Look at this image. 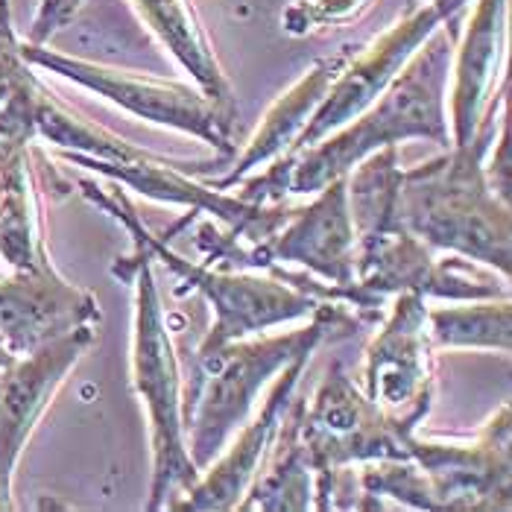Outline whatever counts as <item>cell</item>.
I'll list each match as a JSON object with an SVG mask.
<instances>
[{"label":"cell","mask_w":512,"mask_h":512,"mask_svg":"<svg viewBox=\"0 0 512 512\" xmlns=\"http://www.w3.org/2000/svg\"><path fill=\"white\" fill-rule=\"evenodd\" d=\"M12 360H15V355H12V352H9V349H6V343H3V340H0V366H3V369H6V366H9V363H12Z\"/></svg>","instance_id":"cell-27"},{"label":"cell","mask_w":512,"mask_h":512,"mask_svg":"<svg viewBox=\"0 0 512 512\" xmlns=\"http://www.w3.org/2000/svg\"><path fill=\"white\" fill-rule=\"evenodd\" d=\"M0 27L12 30V18H9V0H0Z\"/></svg>","instance_id":"cell-26"},{"label":"cell","mask_w":512,"mask_h":512,"mask_svg":"<svg viewBox=\"0 0 512 512\" xmlns=\"http://www.w3.org/2000/svg\"><path fill=\"white\" fill-rule=\"evenodd\" d=\"M97 322V299L56 276L53 267L0 281V340L12 355H30L56 337Z\"/></svg>","instance_id":"cell-14"},{"label":"cell","mask_w":512,"mask_h":512,"mask_svg":"<svg viewBox=\"0 0 512 512\" xmlns=\"http://www.w3.org/2000/svg\"><path fill=\"white\" fill-rule=\"evenodd\" d=\"M507 0H477L460 50H454V91H451V144L472 141L477 126L495 109L492 88L504 56Z\"/></svg>","instance_id":"cell-16"},{"label":"cell","mask_w":512,"mask_h":512,"mask_svg":"<svg viewBox=\"0 0 512 512\" xmlns=\"http://www.w3.org/2000/svg\"><path fill=\"white\" fill-rule=\"evenodd\" d=\"M94 343V328L82 325L77 331L56 337L39 346L24 360H12L0 378V495L9 498L12 466L33 431L41 410L50 404L68 369Z\"/></svg>","instance_id":"cell-13"},{"label":"cell","mask_w":512,"mask_h":512,"mask_svg":"<svg viewBox=\"0 0 512 512\" xmlns=\"http://www.w3.org/2000/svg\"><path fill=\"white\" fill-rule=\"evenodd\" d=\"M319 197L287 217L273 240V261H293L311 270L325 284L340 287L343 299L366 314H384L381 302L355 281L357 235L349 211L346 176L328 182Z\"/></svg>","instance_id":"cell-11"},{"label":"cell","mask_w":512,"mask_h":512,"mask_svg":"<svg viewBox=\"0 0 512 512\" xmlns=\"http://www.w3.org/2000/svg\"><path fill=\"white\" fill-rule=\"evenodd\" d=\"M138 12L150 24L161 44L173 53V59L194 77L197 88L214 103L229 126H235L237 103L229 79L223 77L205 33L199 27L191 0H135Z\"/></svg>","instance_id":"cell-18"},{"label":"cell","mask_w":512,"mask_h":512,"mask_svg":"<svg viewBox=\"0 0 512 512\" xmlns=\"http://www.w3.org/2000/svg\"><path fill=\"white\" fill-rule=\"evenodd\" d=\"M457 39L460 36H454L448 27H436L352 126H340L337 135L322 138L314 147L290 156L293 167L287 194H316L328 182L352 173L355 164L366 156L395 147L407 138L448 147L451 132L445 118V88Z\"/></svg>","instance_id":"cell-4"},{"label":"cell","mask_w":512,"mask_h":512,"mask_svg":"<svg viewBox=\"0 0 512 512\" xmlns=\"http://www.w3.org/2000/svg\"><path fill=\"white\" fill-rule=\"evenodd\" d=\"M299 436L314 469V507L331 510L337 472L352 463L410 460L407 442L413 431L393 422L375 401L357 390L343 366L334 363L316 387L311 407L305 401Z\"/></svg>","instance_id":"cell-7"},{"label":"cell","mask_w":512,"mask_h":512,"mask_svg":"<svg viewBox=\"0 0 512 512\" xmlns=\"http://www.w3.org/2000/svg\"><path fill=\"white\" fill-rule=\"evenodd\" d=\"M498 129H501V138H498V150H495V158H492V167L486 170V182L495 191V197L510 205V123H507V118Z\"/></svg>","instance_id":"cell-24"},{"label":"cell","mask_w":512,"mask_h":512,"mask_svg":"<svg viewBox=\"0 0 512 512\" xmlns=\"http://www.w3.org/2000/svg\"><path fill=\"white\" fill-rule=\"evenodd\" d=\"M36 132H41L47 141L65 147V150H77L68 153V158L79 167H91L100 170L103 176L118 179L120 185H129L135 191H141L144 197L158 199V202H176V205H188L194 214H214L226 232L229 243L243 255L246 267H264L270 270L273 261V240L281 232V226L287 223V217L293 214L287 205H252L237 197H226L223 191L211 188L208 182L199 185L191 179V173H197V167H182L176 161L158 158L147 150L132 147L129 141H123L118 135L77 118L65 109H59L56 103H50L39 88L36 94Z\"/></svg>","instance_id":"cell-1"},{"label":"cell","mask_w":512,"mask_h":512,"mask_svg":"<svg viewBox=\"0 0 512 512\" xmlns=\"http://www.w3.org/2000/svg\"><path fill=\"white\" fill-rule=\"evenodd\" d=\"M366 0H293L284 18L290 33H308L316 24H337L346 18H357Z\"/></svg>","instance_id":"cell-21"},{"label":"cell","mask_w":512,"mask_h":512,"mask_svg":"<svg viewBox=\"0 0 512 512\" xmlns=\"http://www.w3.org/2000/svg\"><path fill=\"white\" fill-rule=\"evenodd\" d=\"M407 451L425 483V510H510V404L474 445L410 436Z\"/></svg>","instance_id":"cell-10"},{"label":"cell","mask_w":512,"mask_h":512,"mask_svg":"<svg viewBox=\"0 0 512 512\" xmlns=\"http://www.w3.org/2000/svg\"><path fill=\"white\" fill-rule=\"evenodd\" d=\"M302 410H305V398L293 395L267 448L270 460L261 469L264 474L252 477V489L246 501L237 504V510L281 512L314 507V469L299 436Z\"/></svg>","instance_id":"cell-19"},{"label":"cell","mask_w":512,"mask_h":512,"mask_svg":"<svg viewBox=\"0 0 512 512\" xmlns=\"http://www.w3.org/2000/svg\"><path fill=\"white\" fill-rule=\"evenodd\" d=\"M363 387L366 398L407 431H416L428 416L434 375L425 296L395 293L384 328L366 349Z\"/></svg>","instance_id":"cell-9"},{"label":"cell","mask_w":512,"mask_h":512,"mask_svg":"<svg viewBox=\"0 0 512 512\" xmlns=\"http://www.w3.org/2000/svg\"><path fill=\"white\" fill-rule=\"evenodd\" d=\"M439 24H442L439 9L428 3L419 12H413L410 18H404L401 24H395L393 30L375 41L366 53H360L357 59H349L346 68L325 91L311 120L305 123L302 135L293 141V147L284 156H296V153L314 147L316 141L328 138L334 129L346 126L360 112H366L381 97V91L393 82L395 74L404 68V62L419 50V44L428 39Z\"/></svg>","instance_id":"cell-12"},{"label":"cell","mask_w":512,"mask_h":512,"mask_svg":"<svg viewBox=\"0 0 512 512\" xmlns=\"http://www.w3.org/2000/svg\"><path fill=\"white\" fill-rule=\"evenodd\" d=\"M510 302L501 299H474L463 308H436L428 311L431 343L448 349H498L510 352Z\"/></svg>","instance_id":"cell-20"},{"label":"cell","mask_w":512,"mask_h":512,"mask_svg":"<svg viewBox=\"0 0 512 512\" xmlns=\"http://www.w3.org/2000/svg\"><path fill=\"white\" fill-rule=\"evenodd\" d=\"M431 6L439 9L442 24H445L454 36H460L457 24H460V15H463V12H466V6H469V0H431Z\"/></svg>","instance_id":"cell-25"},{"label":"cell","mask_w":512,"mask_h":512,"mask_svg":"<svg viewBox=\"0 0 512 512\" xmlns=\"http://www.w3.org/2000/svg\"><path fill=\"white\" fill-rule=\"evenodd\" d=\"M112 276L135 287V331H132V384L150 413L153 439V486L147 510H170L199 480L182 425V366L173 349L164 308L158 296L153 258L135 243L132 255L118 258Z\"/></svg>","instance_id":"cell-6"},{"label":"cell","mask_w":512,"mask_h":512,"mask_svg":"<svg viewBox=\"0 0 512 512\" xmlns=\"http://www.w3.org/2000/svg\"><path fill=\"white\" fill-rule=\"evenodd\" d=\"M384 314L357 311L349 302H322L305 328L261 340H232L208 352H194L182 378V425L188 454L199 472L226 448L229 436L246 422L261 387L299 357H311L325 334L349 337L369 319Z\"/></svg>","instance_id":"cell-2"},{"label":"cell","mask_w":512,"mask_h":512,"mask_svg":"<svg viewBox=\"0 0 512 512\" xmlns=\"http://www.w3.org/2000/svg\"><path fill=\"white\" fill-rule=\"evenodd\" d=\"M504 118L507 103L501 106L498 120L495 109L483 118L469 144L401 170L395 223L431 249H451L510 278V205L495 197L483 167V156L489 153L495 129Z\"/></svg>","instance_id":"cell-3"},{"label":"cell","mask_w":512,"mask_h":512,"mask_svg":"<svg viewBox=\"0 0 512 512\" xmlns=\"http://www.w3.org/2000/svg\"><path fill=\"white\" fill-rule=\"evenodd\" d=\"M21 50H24V59L30 65L50 68L59 77L71 79L82 88H91V91L109 97L112 103H118L138 118L197 135L205 144L217 147L226 156L235 153L232 126L214 109V103L202 91H194L191 85L123 74L115 68H106V65H94V62H82V59H71V56L44 50L41 44H30V41L21 44Z\"/></svg>","instance_id":"cell-8"},{"label":"cell","mask_w":512,"mask_h":512,"mask_svg":"<svg viewBox=\"0 0 512 512\" xmlns=\"http://www.w3.org/2000/svg\"><path fill=\"white\" fill-rule=\"evenodd\" d=\"M30 79H33L30 62L24 59V50L15 41V33L0 27V106Z\"/></svg>","instance_id":"cell-22"},{"label":"cell","mask_w":512,"mask_h":512,"mask_svg":"<svg viewBox=\"0 0 512 512\" xmlns=\"http://www.w3.org/2000/svg\"><path fill=\"white\" fill-rule=\"evenodd\" d=\"M79 194L91 199L94 205H100L103 211H109L112 217H118L120 223L132 232V240L138 246H144L150 252L153 261H161L173 276L179 278V284H185V290H197L199 296L214 308V325L211 331H205V337L199 340L197 352L217 349L223 343L252 337L264 328H273L281 322H293L302 316H311L322 302H343L337 299V287H325L308 273H284L276 264L270 270H276L278 278L264 276H243L240 270H211V267H199L185 258H179L164 237H156L138 217V211L129 205L126 194L120 188H100L91 179L77 182Z\"/></svg>","instance_id":"cell-5"},{"label":"cell","mask_w":512,"mask_h":512,"mask_svg":"<svg viewBox=\"0 0 512 512\" xmlns=\"http://www.w3.org/2000/svg\"><path fill=\"white\" fill-rule=\"evenodd\" d=\"M305 363H308V357H299L281 369V378L267 395V404L255 416V422L243 428L240 439L223 454V460L211 472L205 469L199 474L197 483L185 492V501H176L170 510H235L246 486L258 474V466L281 425V416L299 387Z\"/></svg>","instance_id":"cell-15"},{"label":"cell","mask_w":512,"mask_h":512,"mask_svg":"<svg viewBox=\"0 0 512 512\" xmlns=\"http://www.w3.org/2000/svg\"><path fill=\"white\" fill-rule=\"evenodd\" d=\"M79 6H82V0H41L39 15L30 30V44H44L53 33L68 27Z\"/></svg>","instance_id":"cell-23"},{"label":"cell","mask_w":512,"mask_h":512,"mask_svg":"<svg viewBox=\"0 0 512 512\" xmlns=\"http://www.w3.org/2000/svg\"><path fill=\"white\" fill-rule=\"evenodd\" d=\"M346 62H349V53H337V56H331V59L316 62L314 68L299 79V82L278 100L276 106L270 109V115L264 118L261 129L255 132V138H252V141L246 144V150L237 156L232 173L223 176V179H211L208 185L217 188V191H229V188H235L237 182H240L249 170H255V167H261V164H267V161H273V158L278 156H284V153L293 147V141L302 135L305 123L311 120V115L316 112V106L322 103V97H325V91L331 88V82H334L337 74L346 68Z\"/></svg>","instance_id":"cell-17"}]
</instances>
